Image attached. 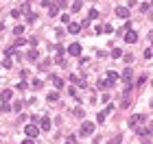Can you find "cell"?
I'll list each match as a JSON object with an SVG mask.
<instances>
[{
	"mask_svg": "<svg viewBox=\"0 0 153 144\" xmlns=\"http://www.w3.org/2000/svg\"><path fill=\"white\" fill-rule=\"evenodd\" d=\"M24 133H26V138L35 140L37 135H40V127H35V124H29V127H24Z\"/></svg>",
	"mask_w": 153,
	"mask_h": 144,
	"instance_id": "6da1fadb",
	"label": "cell"
},
{
	"mask_svg": "<svg viewBox=\"0 0 153 144\" xmlns=\"http://www.w3.org/2000/svg\"><path fill=\"white\" fill-rule=\"evenodd\" d=\"M79 133L83 135V138H85V135H92L94 133V122H88V120H85V122L81 124V131H79Z\"/></svg>",
	"mask_w": 153,
	"mask_h": 144,
	"instance_id": "7a4b0ae2",
	"label": "cell"
},
{
	"mask_svg": "<svg viewBox=\"0 0 153 144\" xmlns=\"http://www.w3.org/2000/svg\"><path fill=\"white\" fill-rule=\"evenodd\" d=\"M142 122H144V114H136V116L129 118V127H138V124H142Z\"/></svg>",
	"mask_w": 153,
	"mask_h": 144,
	"instance_id": "3957f363",
	"label": "cell"
},
{
	"mask_svg": "<svg viewBox=\"0 0 153 144\" xmlns=\"http://www.w3.org/2000/svg\"><path fill=\"white\" fill-rule=\"evenodd\" d=\"M136 133L140 138H147V135H153V127H136Z\"/></svg>",
	"mask_w": 153,
	"mask_h": 144,
	"instance_id": "277c9868",
	"label": "cell"
},
{
	"mask_svg": "<svg viewBox=\"0 0 153 144\" xmlns=\"http://www.w3.org/2000/svg\"><path fill=\"white\" fill-rule=\"evenodd\" d=\"M125 42H127V44H136V42H138V33H136V31H127V33H125Z\"/></svg>",
	"mask_w": 153,
	"mask_h": 144,
	"instance_id": "5b68a950",
	"label": "cell"
},
{
	"mask_svg": "<svg viewBox=\"0 0 153 144\" xmlns=\"http://www.w3.org/2000/svg\"><path fill=\"white\" fill-rule=\"evenodd\" d=\"M70 81H72L74 85H79V87H85V85H88V81H85L83 76H77V74H70Z\"/></svg>",
	"mask_w": 153,
	"mask_h": 144,
	"instance_id": "8992f818",
	"label": "cell"
},
{
	"mask_svg": "<svg viewBox=\"0 0 153 144\" xmlns=\"http://www.w3.org/2000/svg\"><path fill=\"white\" fill-rule=\"evenodd\" d=\"M116 15L123 18V20H127L129 18V7H116Z\"/></svg>",
	"mask_w": 153,
	"mask_h": 144,
	"instance_id": "52a82bcc",
	"label": "cell"
},
{
	"mask_svg": "<svg viewBox=\"0 0 153 144\" xmlns=\"http://www.w3.org/2000/svg\"><path fill=\"white\" fill-rule=\"evenodd\" d=\"M123 81H125L127 85H131V83H133V72H131V68H127V70L123 72Z\"/></svg>",
	"mask_w": 153,
	"mask_h": 144,
	"instance_id": "ba28073f",
	"label": "cell"
},
{
	"mask_svg": "<svg viewBox=\"0 0 153 144\" xmlns=\"http://www.w3.org/2000/svg\"><path fill=\"white\" fill-rule=\"evenodd\" d=\"M11 96H13V92H11V89H2V94H0V100H2V105L9 103Z\"/></svg>",
	"mask_w": 153,
	"mask_h": 144,
	"instance_id": "9c48e42d",
	"label": "cell"
},
{
	"mask_svg": "<svg viewBox=\"0 0 153 144\" xmlns=\"http://www.w3.org/2000/svg\"><path fill=\"white\" fill-rule=\"evenodd\" d=\"M68 53H70V55H74V57H79L81 55V46L79 44H70L68 46Z\"/></svg>",
	"mask_w": 153,
	"mask_h": 144,
	"instance_id": "30bf717a",
	"label": "cell"
},
{
	"mask_svg": "<svg viewBox=\"0 0 153 144\" xmlns=\"http://www.w3.org/2000/svg\"><path fill=\"white\" fill-rule=\"evenodd\" d=\"M79 31H81V24H79V22H70V24H68V33L77 35Z\"/></svg>",
	"mask_w": 153,
	"mask_h": 144,
	"instance_id": "8fae6325",
	"label": "cell"
},
{
	"mask_svg": "<svg viewBox=\"0 0 153 144\" xmlns=\"http://www.w3.org/2000/svg\"><path fill=\"white\" fill-rule=\"evenodd\" d=\"M42 131H48L50 129V118L48 116H44V118H42V127H40Z\"/></svg>",
	"mask_w": 153,
	"mask_h": 144,
	"instance_id": "7c38bea8",
	"label": "cell"
},
{
	"mask_svg": "<svg viewBox=\"0 0 153 144\" xmlns=\"http://www.w3.org/2000/svg\"><path fill=\"white\" fill-rule=\"evenodd\" d=\"M112 109H114V107H112V105H109L107 109H103V111H101L99 116H96V120H99V122H103V120H105V116H107V114H109V111H112Z\"/></svg>",
	"mask_w": 153,
	"mask_h": 144,
	"instance_id": "4fadbf2b",
	"label": "cell"
},
{
	"mask_svg": "<svg viewBox=\"0 0 153 144\" xmlns=\"http://www.w3.org/2000/svg\"><path fill=\"white\" fill-rule=\"evenodd\" d=\"M50 81L55 83V87H57V89L64 87V79H59V76H50Z\"/></svg>",
	"mask_w": 153,
	"mask_h": 144,
	"instance_id": "5bb4252c",
	"label": "cell"
},
{
	"mask_svg": "<svg viewBox=\"0 0 153 144\" xmlns=\"http://www.w3.org/2000/svg\"><path fill=\"white\" fill-rule=\"evenodd\" d=\"M37 57H40V55H37V50H35V48H31L29 53H26V59H29V61H35Z\"/></svg>",
	"mask_w": 153,
	"mask_h": 144,
	"instance_id": "9a60e30c",
	"label": "cell"
},
{
	"mask_svg": "<svg viewBox=\"0 0 153 144\" xmlns=\"http://www.w3.org/2000/svg\"><path fill=\"white\" fill-rule=\"evenodd\" d=\"M24 44H29V40H24V37H18V40H13V46H24Z\"/></svg>",
	"mask_w": 153,
	"mask_h": 144,
	"instance_id": "2e32d148",
	"label": "cell"
},
{
	"mask_svg": "<svg viewBox=\"0 0 153 144\" xmlns=\"http://www.w3.org/2000/svg\"><path fill=\"white\" fill-rule=\"evenodd\" d=\"M57 13H59V7H57V5H50L48 7V15H57Z\"/></svg>",
	"mask_w": 153,
	"mask_h": 144,
	"instance_id": "e0dca14e",
	"label": "cell"
},
{
	"mask_svg": "<svg viewBox=\"0 0 153 144\" xmlns=\"http://www.w3.org/2000/svg\"><path fill=\"white\" fill-rule=\"evenodd\" d=\"M88 18H90V20H96V18H99V11H96V9H90Z\"/></svg>",
	"mask_w": 153,
	"mask_h": 144,
	"instance_id": "ac0fdd59",
	"label": "cell"
},
{
	"mask_svg": "<svg viewBox=\"0 0 153 144\" xmlns=\"http://www.w3.org/2000/svg\"><path fill=\"white\" fill-rule=\"evenodd\" d=\"M112 57H114V59H118V57H123V50H120V48H114V50H112Z\"/></svg>",
	"mask_w": 153,
	"mask_h": 144,
	"instance_id": "d6986e66",
	"label": "cell"
},
{
	"mask_svg": "<svg viewBox=\"0 0 153 144\" xmlns=\"http://www.w3.org/2000/svg\"><path fill=\"white\" fill-rule=\"evenodd\" d=\"M13 33L18 35V37H20V35L24 33V26H22V24H18V26H15V29H13Z\"/></svg>",
	"mask_w": 153,
	"mask_h": 144,
	"instance_id": "ffe728a7",
	"label": "cell"
},
{
	"mask_svg": "<svg viewBox=\"0 0 153 144\" xmlns=\"http://www.w3.org/2000/svg\"><path fill=\"white\" fill-rule=\"evenodd\" d=\"M48 100H50V103H55V100H59V94H57V92H50V94H48Z\"/></svg>",
	"mask_w": 153,
	"mask_h": 144,
	"instance_id": "44dd1931",
	"label": "cell"
},
{
	"mask_svg": "<svg viewBox=\"0 0 153 144\" xmlns=\"http://www.w3.org/2000/svg\"><path fill=\"white\" fill-rule=\"evenodd\" d=\"M5 55L7 57H11V55H15V46H9V48L5 50Z\"/></svg>",
	"mask_w": 153,
	"mask_h": 144,
	"instance_id": "7402d4cb",
	"label": "cell"
},
{
	"mask_svg": "<svg viewBox=\"0 0 153 144\" xmlns=\"http://www.w3.org/2000/svg\"><path fill=\"white\" fill-rule=\"evenodd\" d=\"M81 9V2L77 0V2H72V7H70V11H79Z\"/></svg>",
	"mask_w": 153,
	"mask_h": 144,
	"instance_id": "603a6c76",
	"label": "cell"
},
{
	"mask_svg": "<svg viewBox=\"0 0 153 144\" xmlns=\"http://www.w3.org/2000/svg\"><path fill=\"white\" fill-rule=\"evenodd\" d=\"M55 5L59 7V9H64V7H66V5H68V2H66V0H57V2H55Z\"/></svg>",
	"mask_w": 153,
	"mask_h": 144,
	"instance_id": "cb8c5ba5",
	"label": "cell"
},
{
	"mask_svg": "<svg viewBox=\"0 0 153 144\" xmlns=\"http://www.w3.org/2000/svg\"><path fill=\"white\" fill-rule=\"evenodd\" d=\"M26 20H29V22L35 20V13H33V11H29V13H26Z\"/></svg>",
	"mask_w": 153,
	"mask_h": 144,
	"instance_id": "d4e9b609",
	"label": "cell"
},
{
	"mask_svg": "<svg viewBox=\"0 0 153 144\" xmlns=\"http://www.w3.org/2000/svg\"><path fill=\"white\" fill-rule=\"evenodd\" d=\"M144 57H147V59H151V57H153V50L147 48V50H144Z\"/></svg>",
	"mask_w": 153,
	"mask_h": 144,
	"instance_id": "484cf974",
	"label": "cell"
},
{
	"mask_svg": "<svg viewBox=\"0 0 153 144\" xmlns=\"http://www.w3.org/2000/svg\"><path fill=\"white\" fill-rule=\"evenodd\" d=\"M2 68H11V59H9V57H7V59L2 61Z\"/></svg>",
	"mask_w": 153,
	"mask_h": 144,
	"instance_id": "4316f807",
	"label": "cell"
},
{
	"mask_svg": "<svg viewBox=\"0 0 153 144\" xmlns=\"http://www.w3.org/2000/svg\"><path fill=\"white\" fill-rule=\"evenodd\" d=\"M112 31H114L112 24H105V26H103V33H112Z\"/></svg>",
	"mask_w": 153,
	"mask_h": 144,
	"instance_id": "83f0119b",
	"label": "cell"
},
{
	"mask_svg": "<svg viewBox=\"0 0 153 144\" xmlns=\"http://www.w3.org/2000/svg\"><path fill=\"white\" fill-rule=\"evenodd\" d=\"M61 22H64V24H70V18H68V15L64 13V15H61Z\"/></svg>",
	"mask_w": 153,
	"mask_h": 144,
	"instance_id": "f1b7e54d",
	"label": "cell"
},
{
	"mask_svg": "<svg viewBox=\"0 0 153 144\" xmlns=\"http://www.w3.org/2000/svg\"><path fill=\"white\" fill-rule=\"evenodd\" d=\"M74 116H79V118H83V109H81V107H79V109H74Z\"/></svg>",
	"mask_w": 153,
	"mask_h": 144,
	"instance_id": "f546056e",
	"label": "cell"
},
{
	"mask_svg": "<svg viewBox=\"0 0 153 144\" xmlns=\"http://www.w3.org/2000/svg\"><path fill=\"white\" fill-rule=\"evenodd\" d=\"M125 57V61H127V63H131V61H133V55H123Z\"/></svg>",
	"mask_w": 153,
	"mask_h": 144,
	"instance_id": "4dcf8cb0",
	"label": "cell"
},
{
	"mask_svg": "<svg viewBox=\"0 0 153 144\" xmlns=\"http://www.w3.org/2000/svg\"><path fill=\"white\" fill-rule=\"evenodd\" d=\"M22 144H35V142H33V140H31V138H26V140H24V142H22Z\"/></svg>",
	"mask_w": 153,
	"mask_h": 144,
	"instance_id": "1f68e13d",
	"label": "cell"
},
{
	"mask_svg": "<svg viewBox=\"0 0 153 144\" xmlns=\"http://www.w3.org/2000/svg\"><path fill=\"white\" fill-rule=\"evenodd\" d=\"M109 144H120V138H116V140H112Z\"/></svg>",
	"mask_w": 153,
	"mask_h": 144,
	"instance_id": "d6a6232c",
	"label": "cell"
},
{
	"mask_svg": "<svg viewBox=\"0 0 153 144\" xmlns=\"http://www.w3.org/2000/svg\"><path fill=\"white\" fill-rule=\"evenodd\" d=\"M2 29H5V26H2V22H0V31H2Z\"/></svg>",
	"mask_w": 153,
	"mask_h": 144,
	"instance_id": "836d02e7",
	"label": "cell"
}]
</instances>
